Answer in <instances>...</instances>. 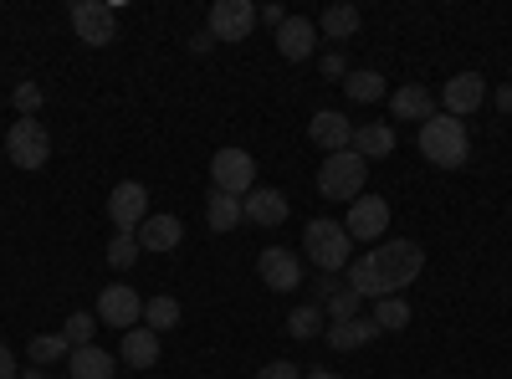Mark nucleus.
I'll list each match as a JSON object with an SVG mask.
<instances>
[{
    "instance_id": "f257e3e1",
    "label": "nucleus",
    "mask_w": 512,
    "mask_h": 379,
    "mask_svg": "<svg viewBox=\"0 0 512 379\" xmlns=\"http://www.w3.org/2000/svg\"><path fill=\"white\" fill-rule=\"evenodd\" d=\"M369 267H374V277H379L384 298H400V292L425 272V246L400 241V236H384V241L369 251Z\"/></svg>"
},
{
    "instance_id": "f03ea898",
    "label": "nucleus",
    "mask_w": 512,
    "mask_h": 379,
    "mask_svg": "<svg viewBox=\"0 0 512 379\" xmlns=\"http://www.w3.org/2000/svg\"><path fill=\"white\" fill-rule=\"evenodd\" d=\"M420 154L431 164H441V170H461V164L472 159V134H466L461 118L436 113L431 123H420Z\"/></svg>"
},
{
    "instance_id": "7ed1b4c3",
    "label": "nucleus",
    "mask_w": 512,
    "mask_h": 379,
    "mask_svg": "<svg viewBox=\"0 0 512 379\" xmlns=\"http://www.w3.org/2000/svg\"><path fill=\"white\" fill-rule=\"evenodd\" d=\"M364 180H369V164H364L354 149H344V154H328V159L318 164V195H323V200L354 205V200L364 195Z\"/></svg>"
},
{
    "instance_id": "20e7f679",
    "label": "nucleus",
    "mask_w": 512,
    "mask_h": 379,
    "mask_svg": "<svg viewBox=\"0 0 512 379\" xmlns=\"http://www.w3.org/2000/svg\"><path fill=\"white\" fill-rule=\"evenodd\" d=\"M303 246H308V262L318 267V272H333L338 277V267H349L354 257H349V246H354V236L338 226L333 216H318V221H308V231H303Z\"/></svg>"
},
{
    "instance_id": "39448f33",
    "label": "nucleus",
    "mask_w": 512,
    "mask_h": 379,
    "mask_svg": "<svg viewBox=\"0 0 512 379\" xmlns=\"http://www.w3.org/2000/svg\"><path fill=\"white\" fill-rule=\"evenodd\" d=\"M6 154L16 170H41V164L52 159V134L41 118H16L11 134H6Z\"/></svg>"
},
{
    "instance_id": "423d86ee",
    "label": "nucleus",
    "mask_w": 512,
    "mask_h": 379,
    "mask_svg": "<svg viewBox=\"0 0 512 379\" xmlns=\"http://www.w3.org/2000/svg\"><path fill=\"white\" fill-rule=\"evenodd\" d=\"M210 190L246 200L256 190V159L246 149H216V159H210Z\"/></svg>"
},
{
    "instance_id": "0eeeda50",
    "label": "nucleus",
    "mask_w": 512,
    "mask_h": 379,
    "mask_svg": "<svg viewBox=\"0 0 512 379\" xmlns=\"http://www.w3.org/2000/svg\"><path fill=\"white\" fill-rule=\"evenodd\" d=\"M72 31H77V41H88V47H108V41L118 36V11L108 6V0H77Z\"/></svg>"
},
{
    "instance_id": "6e6552de",
    "label": "nucleus",
    "mask_w": 512,
    "mask_h": 379,
    "mask_svg": "<svg viewBox=\"0 0 512 379\" xmlns=\"http://www.w3.org/2000/svg\"><path fill=\"white\" fill-rule=\"evenodd\" d=\"M108 216H113V226H118V231L139 236V226L154 216V210H149V190H144L139 180L113 185V195H108Z\"/></svg>"
},
{
    "instance_id": "1a4fd4ad",
    "label": "nucleus",
    "mask_w": 512,
    "mask_h": 379,
    "mask_svg": "<svg viewBox=\"0 0 512 379\" xmlns=\"http://www.w3.org/2000/svg\"><path fill=\"white\" fill-rule=\"evenodd\" d=\"M344 231H349L354 241L379 246V241H384V231H390V200H384V195H359V200L349 205Z\"/></svg>"
},
{
    "instance_id": "9d476101",
    "label": "nucleus",
    "mask_w": 512,
    "mask_h": 379,
    "mask_svg": "<svg viewBox=\"0 0 512 379\" xmlns=\"http://www.w3.org/2000/svg\"><path fill=\"white\" fill-rule=\"evenodd\" d=\"M256 26V6L251 0H216L205 16V31L216 36V41H246Z\"/></svg>"
},
{
    "instance_id": "9b49d317",
    "label": "nucleus",
    "mask_w": 512,
    "mask_h": 379,
    "mask_svg": "<svg viewBox=\"0 0 512 379\" xmlns=\"http://www.w3.org/2000/svg\"><path fill=\"white\" fill-rule=\"evenodd\" d=\"M98 318L108 323V328H139V318H144V298L134 287H123V282H113V287H103L98 292Z\"/></svg>"
},
{
    "instance_id": "f8f14e48",
    "label": "nucleus",
    "mask_w": 512,
    "mask_h": 379,
    "mask_svg": "<svg viewBox=\"0 0 512 379\" xmlns=\"http://www.w3.org/2000/svg\"><path fill=\"white\" fill-rule=\"evenodd\" d=\"M256 272H262V282L272 292H297L303 287V262H297V251H287V246H267L262 257H256Z\"/></svg>"
},
{
    "instance_id": "ddd939ff",
    "label": "nucleus",
    "mask_w": 512,
    "mask_h": 379,
    "mask_svg": "<svg viewBox=\"0 0 512 379\" xmlns=\"http://www.w3.org/2000/svg\"><path fill=\"white\" fill-rule=\"evenodd\" d=\"M441 103L451 118H466V113H477L487 103V77L482 72H456L446 88H441Z\"/></svg>"
},
{
    "instance_id": "4468645a",
    "label": "nucleus",
    "mask_w": 512,
    "mask_h": 379,
    "mask_svg": "<svg viewBox=\"0 0 512 379\" xmlns=\"http://www.w3.org/2000/svg\"><path fill=\"white\" fill-rule=\"evenodd\" d=\"M308 139L323 149V154H344L354 144V123L338 113V108H318L313 123H308Z\"/></svg>"
},
{
    "instance_id": "2eb2a0df",
    "label": "nucleus",
    "mask_w": 512,
    "mask_h": 379,
    "mask_svg": "<svg viewBox=\"0 0 512 379\" xmlns=\"http://www.w3.org/2000/svg\"><path fill=\"white\" fill-rule=\"evenodd\" d=\"M277 52H282L287 62H308V57L318 52V26H313L308 16H287V21L277 26Z\"/></svg>"
},
{
    "instance_id": "dca6fc26",
    "label": "nucleus",
    "mask_w": 512,
    "mask_h": 379,
    "mask_svg": "<svg viewBox=\"0 0 512 379\" xmlns=\"http://www.w3.org/2000/svg\"><path fill=\"white\" fill-rule=\"evenodd\" d=\"M241 216H246L251 226H282V221H287V195L272 190V185H256V190L241 200Z\"/></svg>"
},
{
    "instance_id": "f3484780",
    "label": "nucleus",
    "mask_w": 512,
    "mask_h": 379,
    "mask_svg": "<svg viewBox=\"0 0 512 379\" xmlns=\"http://www.w3.org/2000/svg\"><path fill=\"white\" fill-rule=\"evenodd\" d=\"M390 113H395L400 123H431V118H436V98L425 93L420 82H405V88L390 93Z\"/></svg>"
},
{
    "instance_id": "a211bd4d",
    "label": "nucleus",
    "mask_w": 512,
    "mask_h": 379,
    "mask_svg": "<svg viewBox=\"0 0 512 379\" xmlns=\"http://www.w3.org/2000/svg\"><path fill=\"white\" fill-rule=\"evenodd\" d=\"M323 339H328V349H333V354H354V349H364V344H374V339H379V328H374V318L328 323V328H323Z\"/></svg>"
},
{
    "instance_id": "6ab92c4d",
    "label": "nucleus",
    "mask_w": 512,
    "mask_h": 379,
    "mask_svg": "<svg viewBox=\"0 0 512 379\" xmlns=\"http://www.w3.org/2000/svg\"><path fill=\"white\" fill-rule=\"evenodd\" d=\"M118 359L128 364V369H154L159 364V333L154 328H128L123 333V349H118Z\"/></svg>"
},
{
    "instance_id": "aec40b11",
    "label": "nucleus",
    "mask_w": 512,
    "mask_h": 379,
    "mask_svg": "<svg viewBox=\"0 0 512 379\" xmlns=\"http://www.w3.org/2000/svg\"><path fill=\"white\" fill-rule=\"evenodd\" d=\"M364 164L369 159H390L395 154V129L390 123H354V144H349Z\"/></svg>"
},
{
    "instance_id": "412c9836",
    "label": "nucleus",
    "mask_w": 512,
    "mask_h": 379,
    "mask_svg": "<svg viewBox=\"0 0 512 379\" xmlns=\"http://www.w3.org/2000/svg\"><path fill=\"white\" fill-rule=\"evenodd\" d=\"M180 241H185V221L180 216H149L139 226V246L144 251H175Z\"/></svg>"
},
{
    "instance_id": "4be33fe9",
    "label": "nucleus",
    "mask_w": 512,
    "mask_h": 379,
    "mask_svg": "<svg viewBox=\"0 0 512 379\" xmlns=\"http://www.w3.org/2000/svg\"><path fill=\"white\" fill-rule=\"evenodd\" d=\"M359 21H364L359 6H349V0H333V6L318 16V31H323L328 41H349V36L359 31Z\"/></svg>"
},
{
    "instance_id": "5701e85b",
    "label": "nucleus",
    "mask_w": 512,
    "mask_h": 379,
    "mask_svg": "<svg viewBox=\"0 0 512 379\" xmlns=\"http://www.w3.org/2000/svg\"><path fill=\"white\" fill-rule=\"evenodd\" d=\"M67 374H72V379H113V354H108V349H98V344L72 349Z\"/></svg>"
},
{
    "instance_id": "b1692460",
    "label": "nucleus",
    "mask_w": 512,
    "mask_h": 379,
    "mask_svg": "<svg viewBox=\"0 0 512 379\" xmlns=\"http://www.w3.org/2000/svg\"><path fill=\"white\" fill-rule=\"evenodd\" d=\"M205 221H210V231H236V226L246 221V216H241V200H236V195H221V190H210Z\"/></svg>"
},
{
    "instance_id": "393cba45",
    "label": "nucleus",
    "mask_w": 512,
    "mask_h": 379,
    "mask_svg": "<svg viewBox=\"0 0 512 379\" xmlns=\"http://www.w3.org/2000/svg\"><path fill=\"white\" fill-rule=\"evenodd\" d=\"M26 354H31V364H36V369H47V364L72 359V344L62 339V333H36V339L26 344Z\"/></svg>"
},
{
    "instance_id": "a878e982",
    "label": "nucleus",
    "mask_w": 512,
    "mask_h": 379,
    "mask_svg": "<svg viewBox=\"0 0 512 379\" xmlns=\"http://www.w3.org/2000/svg\"><path fill=\"white\" fill-rule=\"evenodd\" d=\"M344 93H349L354 103H379V98H384V77L369 72V67H359V72L344 77Z\"/></svg>"
},
{
    "instance_id": "bb28decb",
    "label": "nucleus",
    "mask_w": 512,
    "mask_h": 379,
    "mask_svg": "<svg viewBox=\"0 0 512 379\" xmlns=\"http://www.w3.org/2000/svg\"><path fill=\"white\" fill-rule=\"evenodd\" d=\"M287 333H292V339H318V333H323V308L318 303H297L287 313Z\"/></svg>"
},
{
    "instance_id": "cd10ccee",
    "label": "nucleus",
    "mask_w": 512,
    "mask_h": 379,
    "mask_svg": "<svg viewBox=\"0 0 512 379\" xmlns=\"http://www.w3.org/2000/svg\"><path fill=\"white\" fill-rule=\"evenodd\" d=\"M369 318H374L379 333H400V328L410 323V303H405V298H379Z\"/></svg>"
},
{
    "instance_id": "c85d7f7f",
    "label": "nucleus",
    "mask_w": 512,
    "mask_h": 379,
    "mask_svg": "<svg viewBox=\"0 0 512 379\" xmlns=\"http://www.w3.org/2000/svg\"><path fill=\"white\" fill-rule=\"evenodd\" d=\"M359 308H364V298H359V292H349V287H338V292H333V298L323 303V313H328V323H354V318H364Z\"/></svg>"
},
{
    "instance_id": "c756f323",
    "label": "nucleus",
    "mask_w": 512,
    "mask_h": 379,
    "mask_svg": "<svg viewBox=\"0 0 512 379\" xmlns=\"http://www.w3.org/2000/svg\"><path fill=\"white\" fill-rule=\"evenodd\" d=\"M175 323H180V303L169 298V292H164V298H149V303H144V328L164 333V328H175Z\"/></svg>"
},
{
    "instance_id": "7c9ffc66",
    "label": "nucleus",
    "mask_w": 512,
    "mask_h": 379,
    "mask_svg": "<svg viewBox=\"0 0 512 379\" xmlns=\"http://www.w3.org/2000/svg\"><path fill=\"white\" fill-rule=\"evenodd\" d=\"M139 251H144V246H139V236L118 231V236L108 241V267H113V272H128V267L139 262Z\"/></svg>"
},
{
    "instance_id": "2f4dec72",
    "label": "nucleus",
    "mask_w": 512,
    "mask_h": 379,
    "mask_svg": "<svg viewBox=\"0 0 512 379\" xmlns=\"http://www.w3.org/2000/svg\"><path fill=\"white\" fill-rule=\"evenodd\" d=\"M62 339H67L72 349H88V344H93V313H72V318L62 323Z\"/></svg>"
},
{
    "instance_id": "473e14b6",
    "label": "nucleus",
    "mask_w": 512,
    "mask_h": 379,
    "mask_svg": "<svg viewBox=\"0 0 512 379\" xmlns=\"http://www.w3.org/2000/svg\"><path fill=\"white\" fill-rule=\"evenodd\" d=\"M318 72H323L328 82H344V77H349L354 67H349V57H344V47H333V52H323V57H318Z\"/></svg>"
},
{
    "instance_id": "72a5a7b5",
    "label": "nucleus",
    "mask_w": 512,
    "mask_h": 379,
    "mask_svg": "<svg viewBox=\"0 0 512 379\" xmlns=\"http://www.w3.org/2000/svg\"><path fill=\"white\" fill-rule=\"evenodd\" d=\"M16 108H21V118H36V108H41V88L36 82H16Z\"/></svg>"
},
{
    "instance_id": "f704fd0d",
    "label": "nucleus",
    "mask_w": 512,
    "mask_h": 379,
    "mask_svg": "<svg viewBox=\"0 0 512 379\" xmlns=\"http://www.w3.org/2000/svg\"><path fill=\"white\" fill-rule=\"evenodd\" d=\"M256 379H303V369H297L292 359H272L267 369H256Z\"/></svg>"
},
{
    "instance_id": "c9c22d12",
    "label": "nucleus",
    "mask_w": 512,
    "mask_h": 379,
    "mask_svg": "<svg viewBox=\"0 0 512 379\" xmlns=\"http://www.w3.org/2000/svg\"><path fill=\"white\" fill-rule=\"evenodd\" d=\"M338 287H344V282H338V277H333V272H323V277H318V282H313V303H318V308H323V303H328V298H333V292H338Z\"/></svg>"
},
{
    "instance_id": "e433bc0d",
    "label": "nucleus",
    "mask_w": 512,
    "mask_h": 379,
    "mask_svg": "<svg viewBox=\"0 0 512 379\" xmlns=\"http://www.w3.org/2000/svg\"><path fill=\"white\" fill-rule=\"evenodd\" d=\"M0 379H21V369H16V354L0 344Z\"/></svg>"
},
{
    "instance_id": "4c0bfd02",
    "label": "nucleus",
    "mask_w": 512,
    "mask_h": 379,
    "mask_svg": "<svg viewBox=\"0 0 512 379\" xmlns=\"http://www.w3.org/2000/svg\"><path fill=\"white\" fill-rule=\"evenodd\" d=\"M262 21H267V26H272V31H277V26H282V21H287V11H282V6H262Z\"/></svg>"
},
{
    "instance_id": "58836bf2",
    "label": "nucleus",
    "mask_w": 512,
    "mask_h": 379,
    "mask_svg": "<svg viewBox=\"0 0 512 379\" xmlns=\"http://www.w3.org/2000/svg\"><path fill=\"white\" fill-rule=\"evenodd\" d=\"M497 113H512V82H502V88H497Z\"/></svg>"
},
{
    "instance_id": "ea45409f",
    "label": "nucleus",
    "mask_w": 512,
    "mask_h": 379,
    "mask_svg": "<svg viewBox=\"0 0 512 379\" xmlns=\"http://www.w3.org/2000/svg\"><path fill=\"white\" fill-rule=\"evenodd\" d=\"M210 41H216V36H210V31H195V36H190V52H205Z\"/></svg>"
},
{
    "instance_id": "a19ab883",
    "label": "nucleus",
    "mask_w": 512,
    "mask_h": 379,
    "mask_svg": "<svg viewBox=\"0 0 512 379\" xmlns=\"http://www.w3.org/2000/svg\"><path fill=\"white\" fill-rule=\"evenodd\" d=\"M303 379H338L333 369H313V374H303Z\"/></svg>"
},
{
    "instance_id": "79ce46f5",
    "label": "nucleus",
    "mask_w": 512,
    "mask_h": 379,
    "mask_svg": "<svg viewBox=\"0 0 512 379\" xmlns=\"http://www.w3.org/2000/svg\"><path fill=\"white\" fill-rule=\"evenodd\" d=\"M21 379H47V369H21Z\"/></svg>"
},
{
    "instance_id": "37998d69",
    "label": "nucleus",
    "mask_w": 512,
    "mask_h": 379,
    "mask_svg": "<svg viewBox=\"0 0 512 379\" xmlns=\"http://www.w3.org/2000/svg\"><path fill=\"white\" fill-rule=\"evenodd\" d=\"M67 379H72V374H67Z\"/></svg>"
}]
</instances>
